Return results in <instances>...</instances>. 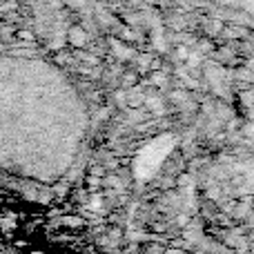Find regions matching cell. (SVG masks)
<instances>
[{
	"label": "cell",
	"instance_id": "6da1fadb",
	"mask_svg": "<svg viewBox=\"0 0 254 254\" xmlns=\"http://www.w3.org/2000/svg\"><path fill=\"white\" fill-rule=\"evenodd\" d=\"M172 138H158L156 143H152L143 154L138 156V163H136V170H138V176H149L154 170L158 167L161 158L170 152Z\"/></svg>",
	"mask_w": 254,
	"mask_h": 254
}]
</instances>
